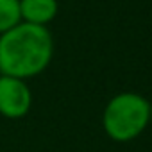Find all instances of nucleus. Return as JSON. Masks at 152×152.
Masks as SVG:
<instances>
[{"label":"nucleus","instance_id":"obj_2","mask_svg":"<svg viewBox=\"0 0 152 152\" xmlns=\"http://www.w3.org/2000/svg\"><path fill=\"white\" fill-rule=\"evenodd\" d=\"M150 102L134 91L116 93L104 107L102 127L115 141H131L138 138L150 124Z\"/></svg>","mask_w":152,"mask_h":152},{"label":"nucleus","instance_id":"obj_6","mask_svg":"<svg viewBox=\"0 0 152 152\" xmlns=\"http://www.w3.org/2000/svg\"><path fill=\"white\" fill-rule=\"evenodd\" d=\"M148 120H150V124H152V102H150V116H148Z\"/></svg>","mask_w":152,"mask_h":152},{"label":"nucleus","instance_id":"obj_5","mask_svg":"<svg viewBox=\"0 0 152 152\" xmlns=\"http://www.w3.org/2000/svg\"><path fill=\"white\" fill-rule=\"evenodd\" d=\"M20 22V0H0V34L13 29Z\"/></svg>","mask_w":152,"mask_h":152},{"label":"nucleus","instance_id":"obj_1","mask_svg":"<svg viewBox=\"0 0 152 152\" xmlns=\"http://www.w3.org/2000/svg\"><path fill=\"white\" fill-rule=\"evenodd\" d=\"M54 39L47 27L20 22L0 34V75L31 79L52 61Z\"/></svg>","mask_w":152,"mask_h":152},{"label":"nucleus","instance_id":"obj_4","mask_svg":"<svg viewBox=\"0 0 152 152\" xmlns=\"http://www.w3.org/2000/svg\"><path fill=\"white\" fill-rule=\"evenodd\" d=\"M59 11L57 0H20V18L22 22L47 27Z\"/></svg>","mask_w":152,"mask_h":152},{"label":"nucleus","instance_id":"obj_3","mask_svg":"<svg viewBox=\"0 0 152 152\" xmlns=\"http://www.w3.org/2000/svg\"><path fill=\"white\" fill-rule=\"evenodd\" d=\"M32 93L23 79L0 75V115L6 118H22L31 111Z\"/></svg>","mask_w":152,"mask_h":152}]
</instances>
